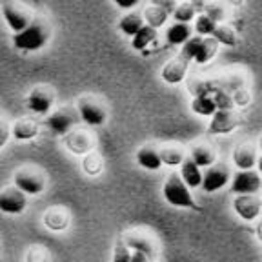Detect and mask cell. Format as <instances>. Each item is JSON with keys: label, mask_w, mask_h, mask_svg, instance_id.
<instances>
[{"label": "cell", "mask_w": 262, "mask_h": 262, "mask_svg": "<svg viewBox=\"0 0 262 262\" xmlns=\"http://www.w3.org/2000/svg\"><path fill=\"white\" fill-rule=\"evenodd\" d=\"M213 37L217 38L221 44L228 46V48H233L237 46V33L231 26H226V24H219L215 33H213Z\"/></svg>", "instance_id": "cell-32"}, {"label": "cell", "mask_w": 262, "mask_h": 262, "mask_svg": "<svg viewBox=\"0 0 262 262\" xmlns=\"http://www.w3.org/2000/svg\"><path fill=\"white\" fill-rule=\"evenodd\" d=\"M2 16H4L6 24L9 26L13 33L24 31L37 18L33 9L29 6L22 4L20 0H4L2 2Z\"/></svg>", "instance_id": "cell-3"}, {"label": "cell", "mask_w": 262, "mask_h": 262, "mask_svg": "<svg viewBox=\"0 0 262 262\" xmlns=\"http://www.w3.org/2000/svg\"><path fill=\"white\" fill-rule=\"evenodd\" d=\"M191 111L195 115H199V117H213V115L219 111L215 97H213V95H199V97H193Z\"/></svg>", "instance_id": "cell-22"}, {"label": "cell", "mask_w": 262, "mask_h": 262, "mask_svg": "<svg viewBox=\"0 0 262 262\" xmlns=\"http://www.w3.org/2000/svg\"><path fill=\"white\" fill-rule=\"evenodd\" d=\"M40 133V127L33 119H20L13 124V137L15 140H33Z\"/></svg>", "instance_id": "cell-21"}, {"label": "cell", "mask_w": 262, "mask_h": 262, "mask_svg": "<svg viewBox=\"0 0 262 262\" xmlns=\"http://www.w3.org/2000/svg\"><path fill=\"white\" fill-rule=\"evenodd\" d=\"M196 11H199V9H196L191 2H180L171 15L177 22H186V24H189V22L196 18Z\"/></svg>", "instance_id": "cell-31"}, {"label": "cell", "mask_w": 262, "mask_h": 262, "mask_svg": "<svg viewBox=\"0 0 262 262\" xmlns=\"http://www.w3.org/2000/svg\"><path fill=\"white\" fill-rule=\"evenodd\" d=\"M77 113L84 124L91 127L104 126L107 120V111L104 104H100L93 97H80L77 100Z\"/></svg>", "instance_id": "cell-4"}, {"label": "cell", "mask_w": 262, "mask_h": 262, "mask_svg": "<svg viewBox=\"0 0 262 262\" xmlns=\"http://www.w3.org/2000/svg\"><path fill=\"white\" fill-rule=\"evenodd\" d=\"M219 44H221V42H219L215 37H204L201 49H199V53H196V57H195L196 64H201V66L209 64V62L215 58V55H217Z\"/></svg>", "instance_id": "cell-27"}, {"label": "cell", "mask_w": 262, "mask_h": 262, "mask_svg": "<svg viewBox=\"0 0 262 262\" xmlns=\"http://www.w3.org/2000/svg\"><path fill=\"white\" fill-rule=\"evenodd\" d=\"M153 6H159V8H164V9H168L169 13L175 11V8L179 4H177V0H151Z\"/></svg>", "instance_id": "cell-39"}, {"label": "cell", "mask_w": 262, "mask_h": 262, "mask_svg": "<svg viewBox=\"0 0 262 262\" xmlns=\"http://www.w3.org/2000/svg\"><path fill=\"white\" fill-rule=\"evenodd\" d=\"M146 26V20H144V15L142 13H137L131 9V13L124 15L122 18L119 20V29L126 35V37H135L137 33Z\"/></svg>", "instance_id": "cell-19"}, {"label": "cell", "mask_w": 262, "mask_h": 262, "mask_svg": "<svg viewBox=\"0 0 262 262\" xmlns=\"http://www.w3.org/2000/svg\"><path fill=\"white\" fill-rule=\"evenodd\" d=\"M82 169H84V173L90 177H95L98 175V173L104 169V160L100 155H97V153H88V155H84V159H82Z\"/></svg>", "instance_id": "cell-30"}, {"label": "cell", "mask_w": 262, "mask_h": 262, "mask_svg": "<svg viewBox=\"0 0 262 262\" xmlns=\"http://www.w3.org/2000/svg\"><path fill=\"white\" fill-rule=\"evenodd\" d=\"M137 164H139L140 168L147 169V171H157L164 166L162 162V155H160V149H157L155 146H142L137 151Z\"/></svg>", "instance_id": "cell-15"}, {"label": "cell", "mask_w": 262, "mask_h": 262, "mask_svg": "<svg viewBox=\"0 0 262 262\" xmlns=\"http://www.w3.org/2000/svg\"><path fill=\"white\" fill-rule=\"evenodd\" d=\"M241 124H242L241 115H237L233 110H219L211 117L208 131L211 135H228V133H231Z\"/></svg>", "instance_id": "cell-9"}, {"label": "cell", "mask_w": 262, "mask_h": 262, "mask_svg": "<svg viewBox=\"0 0 262 262\" xmlns=\"http://www.w3.org/2000/svg\"><path fill=\"white\" fill-rule=\"evenodd\" d=\"M157 37H159V35H157V29L146 24L137 33L135 37H131V48L135 49V51H146L149 46L155 44Z\"/></svg>", "instance_id": "cell-23"}, {"label": "cell", "mask_w": 262, "mask_h": 262, "mask_svg": "<svg viewBox=\"0 0 262 262\" xmlns=\"http://www.w3.org/2000/svg\"><path fill=\"white\" fill-rule=\"evenodd\" d=\"M64 144H66V147H68V151H71L73 155H82V157L91 153L95 147V142L90 133H88V131H80V129H75V131H71L70 135H66Z\"/></svg>", "instance_id": "cell-14"}, {"label": "cell", "mask_w": 262, "mask_h": 262, "mask_svg": "<svg viewBox=\"0 0 262 262\" xmlns=\"http://www.w3.org/2000/svg\"><path fill=\"white\" fill-rule=\"evenodd\" d=\"M191 159L195 160L201 168H209L217 162V153L209 144H196L191 149Z\"/></svg>", "instance_id": "cell-25"}, {"label": "cell", "mask_w": 262, "mask_h": 262, "mask_svg": "<svg viewBox=\"0 0 262 262\" xmlns=\"http://www.w3.org/2000/svg\"><path fill=\"white\" fill-rule=\"evenodd\" d=\"M28 208V193L18 186H8L0 193V209L8 215H20Z\"/></svg>", "instance_id": "cell-6"}, {"label": "cell", "mask_w": 262, "mask_h": 262, "mask_svg": "<svg viewBox=\"0 0 262 262\" xmlns=\"http://www.w3.org/2000/svg\"><path fill=\"white\" fill-rule=\"evenodd\" d=\"M113 262H131V251L127 248V244L122 241H117L113 250Z\"/></svg>", "instance_id": "cell-36"}, {"label": "cell", "mask_w": 262, "mask_h": 262, "mask_svg": "<svg viewBox=\"0 0 262 262\" xmlns=\"http://www.w3.org/2000/svg\"><path fill=\"white\" fill-rule=\"evenodd\" d=\"M202 40H204V38H202L201 35H196V37H191L188 42H186L184 46H182V49H180V55L188 58L189 62L195 60L196 53H199V49H201V46H202Z\"/></svg>", "instance_id": "cell-33"}, {"label": "cell", "mask_w": 262, "mask_h": 262, "mask_svg": "<svg viewBox=\"0 0 262 262\" xmlns=\"http://www.w3.org/2000/svg\"><path fill=\"white\" fill-rule=\"evenodd\" d=\"M217 26H219L217 22L213 20L211 16L204 11H202V15H199L195 18V31H196V35H201V37H213Z\"/></svg>", "instance_id": "cell-29"}, {"label": "cell", "mask_w": 262, "mask_h": 262, "mask_svg": "<svg viewBox=\"0 0 262 262\" xmlns=\"http://www.w3.org/2000/svg\"><path fill=\"white\" fill-rule=\"evenodd\" d=\"M258 147H260V151H262V137H260V140H258Z\"/></svg>", "instance_id": "cell-45"}, {"label": "cell", "mask_w": 262, "mask_h": 262, "mask_svg": "<svg viewBox=\"0 0 262 262\" xmlns=\"http://www.w3.org/2000/svg\"><path fill=\"white\" fill-rule=\"evenodd\" d=\"M233 209L242 221L251 222L260 217L262 202L255 195H237L233 199Z\"/></svg>", "instance_id": "cell-13"}, {"label": "cell", "mask_w": 262, "mask_h": 262, "mask_svg": "<svg viewBox=\"0 0 262 262\" xmlns=\"http://www.w3.org/2000/svg\"><path fill=\"white\" fill-rule=\"evenodd\" d=\"M231 95H233V102L235 106H246V104H250V91L246 90L244 86L237 88L235 91H231Z\"/></svg>", "instance_id": "cell-37"}, {"label": "cell", "mask_w": 262, "mask_h": 262, "mask_svg": "<svg viewBox=\"0 0 262 262\" xmlns=\"http://www.w3.org/2000/svg\"><path fill=\"white\" fill-rule=\"evenodd\" d=\"M111 2H113L117 8L127 9V11H129V9H135L137 6L140 4V0H111Z\"/></svg>", "instance_id": "cell-38"}, {"label": "cell", "mask_w": 262, "mask_h": 262, "mask_svg": "<svg viewBox=\"0 0 262 262\" xmlns=\"http://www.w3.org/2000/svg\"><path fill=\"white\" fill-rule=\"evenodd\" d=\"M257 169H258V173L262 175V155L258 157V160H257Z\"/></svg>", "instance_id": "cell-44"}, {"label": "cell", "mask_w": 262, "mask_h": 262, "mask_svg": "<svg viewBox=\"0 0 262 262\" xmlns=\"http://www.w3.org/2000/svg\"><path fill=\"white\" fill-rule=\"evenodd\" d=\"M188 66L189 60L179 53L175 58H171V60H168L164 64L162 71H160V77L169 86H177L180 82H184L186 75H188Z\"/></svg>", "instance_id": "cell-11"}, {"label": "cell", "mask_w": 262, "mask_h": 262, "mask_svg": "<svg viewBox=\"0 0 262 262\" xmlns=\"http://www.w3.org/2000/svg\"><path fill=\"white\" fill-rule=\"evenodd\" d=\"M262 188L260 173L253 169H241L231 182V191L235 195H255Z\"/></svg>", "instance_id": "cell-10"}, {"label": "cell", "mask_w": 262, "mask_h": 262, "mask_svg": "<svg viewBox=\"0 0 262 262\" xmlns=\"http://www.w3.org/2000/svg\"><path fill=\"white\" fill-rule=\"evenodd\" d=\"M149 255L144 253V251H137L133 250V253H131V262H149Z\"/></svg>", "instance_id": "cell-41"}, {"label": "cell", "mask_w": 262, "mask_h": 262, "mask_svg": "<svg viewBox=\"0 0 262 262\" xmlns=\"http://www.w3.org/2000/svg\"><path fill=\"white\" fill-rule=\"evenodd\" d=\"M124 242L127 244V248L131 250H137V251H144L151 257L155 253V244H153L151 238H147L146 235L139 233V231H133V233H127L124 237Z\"/></svg>", "instance_id": "cell-24"}, {"label": "cell", "mask_w": 262, "mask_h": 262, "mask_svg": "<svg viewBox=\"0 0 262 262\" xmlns=\"http://www.w3.org/2000/svg\"><path fill=\"white\" fill-rule=\"evenodd\" d=\"M204 13H208V15L211 16V18L215 22H217V24H222V22L226 20V16H228V13H226L224 6L219 4V2H209V4L206 6Z\"/></svg>", "instance_id": "cell-34"}, {"label": "cell", "mask_w": 262, "mask_h": 262, "mask_svg": "<svg viewBox=\"0 0 262 262\" xmlns=\"http://www.w3.org/2000/svg\"><path fill=\"white\" fill-rule=\"evenodd\" d=\"M144 15V20H146L147 26H151V28L159 29L162 28V26H166V22H168L169 15L171 13L168 11V9H164V8H159V6H147L146 9L142 11Z\"/></svg>", "instance_id": "cell-26"}, {"label": "cell", "mask_w": 262, "mask_h": 262, "mask_svg": "<svg viewBox=\"0 0 262 262\" xmlns=\"http://www.w3.org/2000/svg\"><path fill=\"white\" fill-rule=\"evenodd\" d=\"M255 233H257V238H258V242L262 244V221L257 224V229H255Z\"/></svg>", "instance_id": "cell-43"}, {"label": "cell", "mask_w": 262, "mask_h": 262, "mask_svg": "<svg viewBox=\"0 0 262 262\" xmlns=\"http://www.w3.org/2000/svg\"><path fill=\"white\" fill-rule=\"evenodd\" d=\"M26 262H49V253L42 246H31L26 253Z\"/></svg>", "instance_id": "cell-35"}, {"label": "cell", "mask_w": 262, "mask_h": 262, "mask_svg": "<svg viewBox=\"0 0 262 262\" xmlns=\"http://www.w3.org/2000/svg\"><path fill=\"white\" fill-rule=\"evenodd\" d=\"M160 155H162V162L166 164V166H171V168H175V166H182V162L188 159L186 153H184V149L179 147V146L162 147V149H160Z\"/></svg>", "instance_id": "cell-28"}, {"label": "cell", "mask_w": 262, "mask_h": 262, "mask_svg": "<svg viewBox=\"0 0 262 262\" xmlns=\"http://www.w3.org/2000/svg\"><path fill=\"white\" fill-rule=\"evenodd\" d=\"M75 124H77V117H75V111L71 107H60V110L51 111L46 119L48 129H51L58 137L70 135Z\"/></svg>", "instance_id": "cell-7"}, {"label": "cell", "mask_w": 262, "mask_h": 262, "mask_svg": "<svg viewBox=\"0 0 262 262\" xmlns=\"http://www.w3.org/2000/svg\"><path fill=\"white\" fill-rule=\"evenodd\" d=\"M15 186H18L29 196H35V195H40L46 189V179L37 169L26 168L15 173Z\"/></svg>", "instance_id": "cell-8"}, {"label": "cell", "mask_w": 262, "mask_h": 262, "mask_svg": "<svg viewBox=\"0 0 262 262\" xmlns=\"http://www.w3.org/2000/svg\"><path fill=\"white\" fill-rule=\"evenodd\" d=\"M191 38V28L186 22H173L168 29H166V40L171 46H184L186 42Z\"/></svg>", "instance_id": "cell-20"}, {"label": "cell", "mask_w": 262, "mask_h": 262, "mask_svg": "<svg viewBox=\"0 0 262 262\" xmlns=\"http://www.w3.org/2000/svg\"><path fill=\"white\" fill-rule=\"evenodd\" d=\"M257 149L250 142L238 144L233 149V164L238 169H253L257 166Z\"/></svg>", "instance_id": "cell-16"}, {"label": "cell", "mask_w": 262, "mask_h": 262, "mask_svg": "<svg viewBox=\"0 0 262 262\" xmlns=\"http://www.w3.org/2000/svg\"><path fill=\"white\" fill-rule=\"evenodd\" d=\"M189 189L191 188L182 180L180 173H171L162 186V195H164V199H166V202H168L169 206H173V208L199 209V206L195 204V199H193Z\"/></svg>", "instance_id": "cell-2"}, {"label": "cell", "mask_w": 262, "mask_h": 262, "mask_svg": "<svg viewBox=\"0 0 262 262\" xmlns=\"http://www.w3.org/2000/svg\"><path fill=\"white\" fill-rule=\"evenodd\" d=\"M55 104V91L49 86H35L29 91L28 98H26V106L31 113L48 117L53 110Z\"/></svg>", "instance_id": "cell-5"}, {"label": "cell", "mask_w": 262, "mask_h": 262, "mask_svg": "<svg viewBox=\"0 0 262 262\" xmlns=\"http://www.w3.org/2000/svg\"><path fill=\"white\" fill-rule=\"evenodd\" d=\"M224 2L228 6H231V8H241L244 4V0H224Z\"/></svg>", "instance_id": "cell-42"}, {"label": "cell", "mask_w": 262, "mask_h": 262, "mask_svg": "<svg viewBox=\"0 0 262 262\" xmlns=\"http://www.w3.org/2000/svg\"><path fill=\"white\" fill-rule=\"evenodd\" d=\"M229 182V168L222 162H215L209 166L202 180V189L206 193H215L222 189Z\"/></svg>", "instance_id": "cell-12"}, {"label": "cell", "mask_w": 262, "mask_h": 262, "mask_svg": "<svg viewBox=\"0 0 262 262\" xmlns=\"http://www.w3.org/2000/svg\"><path fill=\"white\" fill-rule=\"evenodd\" d=\"M51 26L46 18H35L31 26L24 29L20 33H13V46L20 51L26 53H35L40 51L51 40Z\"/></svg>", "instance_id": "cell-1"}, {"label": "cell", "mask_w": 262, "mask_h": 262, "mask_svg": "<svg viewBox=\"0 0 262 262\" xmlns=\"http://www.w3.org/2000/svg\"><path fill=\"white\" fill-rule=\"evenodd\" d=\"M9 135H13V127H9L8 120L2 119V139H0V146H6V144H8Z\"/></svg>", "instance_id": "cell-40"}, {"label": "cell", "mask_w": 262, "mask_h": 262, "mask_svg": "<svg viewBox=\"0 0 262 262\" xmlns=\"http://www.w3.org/2000/svg\"><path fill=\"white\" fill-rule=\"evenodd\" d=\"M44 226L55 233H60L70 226V215L62 208H51L44 213Z\"/></svg>", "instance_id": "cell-18"}, {"label": "cell", "mask_w": 262, "mask_h": 262, "mask_svg": "<svg viewBox=\"0 0 262 262\" xmlns=\"http://www.w3.org/2000/svg\"><path fill=\"white\" fill-rule=\"evenodd\" d=\"M201 169L202 168L195 162V160L191 159V157H188V159L182 162V166H180V177H182V180H184L186 184H188L191 189L202 186L204 175H202Z\"/></svg>", "instance_id": "cell-17"}]
</instances>
